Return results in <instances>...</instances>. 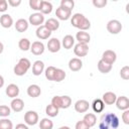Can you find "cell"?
I'll use <instances>...</instances> for the list:
<instances>
[{"label": "cell", "mask_w": 129, "mask_h": 129, "mask_svg": "<svg viewBox=\"0 0 129 129\" xmlns=\"http://www.w3.org/2000/svg\"><path fill=\"white\" fill-rule=\"evenodd\" d=\"M119 124V118L116 114L107 113L101 116L99 129H118Z\"/></svg>", "instance_id": "6da1fadb"}, {"label": "cell", "mask_w": 129, "mask_h": 129, "mask_svg": "<svg viewBox=\"0 0 129 129\" xmlns=\"http://www.w3.org/2000/svg\"><path fill=\"white\" fill-rule=\"evenodd\" d=\"M30 66H31V63H30L29 59L28 58H25V57H22V58L19 59V61L17 62V64L14 67L13 72H14V74L16 76H19V77L24 76L27 73V71L29 70Z\"/></svg>", "instance_id": "7a4b0ae2"}, {"label": "cell", "mask_w": 129, "mask_h": 129, "mask_svg": "<svg viewBox=\"0 0 129 129\" xmlns=\"http://www.w3.org/2000/svg\"><path fill=\"white\" fill-rule=\"evenodd\" d=\"M107 30L111 34H118L122 30V24L116 19H112L107 23Z\"/></svg>", "instance_id": "3957f363"}, {"label": "cell", "mask_w": 129, "mask_h": 129, "mask_svg": "<svg viewBox=\"0 0 129 129\" xmlns=\"http://www.w3.org/2000/svg\"><path fill=\"white\" fill-rule=\"evenodd\" d=\"M24 121L27 125H35L38 122V114L35 111H27L24 114Z\"/></svg>", "instance_id": "277c9868"}, {"label": "cell", "mask_w": 129, "mask_h": 129, "mask_svg": "<svg viewBox=\"0 0 129 129\" xmlns=\"http://www.w3.org/2000/svg\"><path fill=\"white\" fill-rule=\"evenodd\" d=\"M101 59H102L103 61L109 63V64H113V63L116 61V59H117V54H116L115 51L108 49V50H105V51L103 52Z\"/></svg>", "instance_id": "5b68a950"}, {"label": "cell", "mask_w": 129, "mask_h": 129, "mask_svg": "<svg viewBox=\"0 0 129 129\" xmlns=\"http://www.w3.org/2000/svg\"><path fill=\"white\" fill-rule=\"evenodd\" d=\"M29 23L34 25V26H40L43 21H44V16L43 14H41L40 12H36V13H33L29 16Z\"/></svg>", "instance_id": "8992f818"}, {"label": "cell", "mask_w": 129, "mask_h": 129, "mask_svg": "<svg viewBox=\"0 0 129 129\" xmlns=\"http://www.w3.org/2000/svg\"><path fill=\"white\" fill-rule=\"evenodd\" d=\"M88 51H89V46L88 44H84V43H78L75 45L74 47V52L77 56H80V57H83V56H86L88 54Z\"/></svg>", "instance_id": "52a82bcc"}, {"label": "cell", "mask_w": 129, "mask_h": 129, "mask_svg": "<svg viewBox=\"0 0 129 129\" xmlns=\"http://www.w3.org/2000/svg\"><path fill=\"white\" fill-rule=\"evenodd\" d=\"M116 106L119 110L125 111L129 109V99L126 96H121V97H117L116 99Z\"/></svg>", "instance_id": "ba28073f"}, {"label": "cell", "mask_w": 129, "mask_h": 129, "mask_svg": "<svg viewBox=\"0 0 129 129\" xmlns=\"http://www.w3.org/2000/svg\"><path fill=\"white\" fill-rule=\"evenodd\" d=\"M30 51L34 55H40L44 51V44L41 41H34L30 45Z\"/></svg>", "instance_id": "9c48e42d"}, {"label": "cell", "mask_w": 129, "mask_h": 129, "mask_svg": "<svg viewBox=\"0 0 129 129\" xmlns=\"http://www.w3.org/2000/svg\"><path fill=\"white\" fill-rule=\"evenodd\" d=\"M60 42H59V40L57 39V38H55V37H52V38H50L49 40H48V42H47V49L50 51V52H52V53H54V52H57L59 49H60Z\"/></svg>", "instance_id": "30bf717a"}, {"label": "cell", "mask_w": 129, "mask_h": 129, "mask_svg": "<svg viewBox=\"0 0 129 129\" xmlns=\"http://www.w3.org/2000/svg\"><path fill=\"white\" fill-rule=\"evenodd\" d=\"M89 107H90V104L88 101L86 100H79L75 103V110L78 112V113H85L89 110Z\"/></svg>", "instance_id": "8fae6325"}, {"label": "cell", "mask_w": 129, "mask_h": 129, "mask_svg": "<svg viewBox=\"0 0 129 129\" xmlns=\"http://www.w3.org/2000/svg\"><path fill=\"white\" fill-rule=\"evenodd\" d=\"M51 34V31L48 30L44 25H40L36 29V36L39 39H47Z\"/></svg>", "instance_id": "7c38bea8"}, {"label": "cell", "mask_w": 129, "mask_h": 129, "mask_svg": "<svg viewBox=\"0 0 129 129\" xmlns=\"http://www.w3.org/2000/svg\"><path fill=\"white\" fill-rule=\"evenodd\" d=\"M82 67H83V62H82L81 58H79V57L71 58L69 61V68L72 72H78L82 69Z\"/></svg>", "instance_id": "4fadbf2b"}, {"label": "cell", "mask_w": 129, "mask_h": 129, "mask_svg": "<svg viewBox=\"0 0 129 129\" xmlns=\"http://www.w3.org/2000/svg\"><path fill=\"white\" fill-rule=\"evenodd\" d=\"M10 106H11V109H12L14 112L18 113V112H21V111L23 110V108H24V102H23L22 99L14 98V99L11 101Z\"/></svg>", "instance_id": "5bb4252c"}, {"label": "cell", "mask_w": 129, "mask_h": 129, "mask_svg": "<svg viewBox=\"0 0 129 129\" xmlns=\"http://www.w3.org/2000/svg\"><path fill=\"white\" fill-rule=\"evenodd\" d=\"M5 93H6V95H7L9 98L14 99V98H16V97L19 95V88H18V86H16L15 84H10V85L7 86Z\"/></svg>", "instance_id": "9a60e30c"}, {"label": "cell", "mask_w": 129, "mask_h": 129, "mask_svg": "<svg viewBox=\"0 0 129 129\" xmlns=\"http://www.w3.org/2000/svg\"><path fill=\"white\" fill-rule=\"evenodd\" d=\"M55 15L58 19L60 20H68L71 16H72V11H69L64 8H61L60 6L58 8H56V11H55Z\"/></svg>", "instance_id": "2e32d148"}, {"label": "cell", "mask_w": 129, "mask_h": 129, "mask_svg": "<svg viewBox=\"0 0 129 129\" xmlns=\"http://www.w3.org/2000/svg\"><path fill=\"white\" fill-rule=\"evenodd\" d=\"M76 38H77V40L79 41V43L88 44V43L90 42L91 36H90V34H89L88 32L80 30L79 32H77V34H76Z\"/></svg>", "instance_id": "e0dca14e"}, {"label": "cell", "mask_w": 129, "mask_h": 129, "mask_svg": "<svg viewBox=\"0 0 129 129\" xmlns=\"http://www.w3.org/2000/svg\"><path fill=\"white\" fill-rule=\"evenodd\" d=\"M44 70V63L41 60H35L32 64V74L34 76H40Z\"/></svg>", "instance_id": "ac0fdd59"}, {"label": "cell", "mask_w": 129, "mask_h": 129, "mask_svg": "<svg viewBox=\"0 0 129 129\" xmlns=\"http://www.w3.org/2000/svg\"><path fill=\"white\" fill-rule=\"evenodd\" d=\"M41 94V90H40V87L37 86V85H30L28 88H27V95L31 98H36V97H39Z\"/></svg>", "instance_id": "d6986e66"}, {"label": "cell", "mask_w": 129, "mask_h": 129, "mask_svg": "<svg viewBox=\"0 0 129 129\" xmlns=\"http://www.w3.org/2000/svg\"><path fill=\"white\" fill-rule=\"evenodd\" d=\"M116 99H117V96L115 93L113 92H106L104 95H103V102L104 104H107V105H113L115 102H116Z\"/></svg>", "instance_id": "ffe728a7"}, {"label": "cell", "mask_w": 129, "mask_h": 129, "mask_svg": "<svg viewBox=\"0 0 129 129\" xmlns=\"http://www.w3.org/2000/svg\"><path fill=\"white\" fill-rule=\"evenodd\" d=\"M0 24L4 28H9L13 24V19L9 14H3L0 17Z\"/></svg>", "instance_id": "44dd1931"}, {"label": "cell", "mask_w": 129, "mask_h": 129, "mask_svg": "<svg viewBox=\"0 0 129 129\" xmlns=\"http://www.w3.org/2000/svg\"><path fill=\"white\" fill-rule=\"evenodd\" d=\"M84 19H85V16H84L83 14H81V13H76V14H74V15L72 16L71 23H72V25H73L74 27L79 28Z\"/></svg>", "instance_id": "7402d4cb"}, {"label": "cell", "mask_w": 129, "mask_h": 129, "mask_svg": "<svg viewBox=\"0 0 129 129\" xmlns=\"http://www.w3.org/2000/svg\"><path fill=\"white\" fill-rule=\"evenodd\" d=\"M44 26H45L48 30H50V31H55V30H57L58 27H59V22H58L56 19H54V18H49V19H47V20L45 21Z\"/></svg>", "instance_id": "603a6c76"}, {"label": "cell", "mask_w": 129, "mask_h": 129, "mask_svg": "<svg viewBox=\"0 0 129 129\" xmlns=\"http://www.w3.org/2000/svg\"><path fill=\"white\" fill-rule=\"evenodd\" d=\"M14 25H15V29H16L18 32H24V31H26L27 28H28V22H27V20H25V19H23V18L18 19Z\"/></svg>", "instance_id": "cb8c5ba5"}, {"label": "cell", "mask_w": 129, "mask_h": 129, "mask_svg": "<svg viewBox=\"0 0 129 129\" xmlns=\"http://www.w3.org/2000/svg\"><path fill=\"white\" fill-rule=\"evenodd\" d=\"M83 120L85 121V123H86L90 128L93 127V126H95L96 123H97V117H96V115L93 114V113H87V114L84 116V119H83Z\"/></svg>", "instance_id": "d4e9b609"}, {"label": "cell", "mask_w": 129, "mask_h": 129, "mask_svg": "<svg viewBox=\"0 0 129 129\" xmlns=\"http://www.w3.org/2000/svg\"><path fill=\"white\" fill-rule=\"evenodd\" d=\"M61 44H62V46H63L66 49H70V48H72L73 45L75 44V38H74V36L71 35V34L66 35V36L62 38Z\"/></svg>", "instance_id": "484cf974"}, {"label": "cell", "mask_w": 129, "mask_h": 129, "mask_svg": "<svg viewBox=\"0 0 129 129\" xmlns=\"http://www.w3.org/2000/svg\"><path fill=\"white\" fill-rule=\"evenodd\" d=\"M92 108L96 113H101L105 108V104L101 99H96L92 103Z\"/></svg>", "instance_id": "4316f807"}, {"label": "cell", "mask_w": 129, "mask_h": 129, "mask_svg": "<svg viewBox=\"0 0 129 129\" xmlns=\"http://www.w3.org/2000/svg\"><path fill=\"white\" fill-rule=\"evenodd\" d=\"M98 70L102 74H108L112 70V64H109V63L103 61L102 59H100L98 62Z\"/></svg>", "instance_id": "83f0119b"}, {"label": "cell", "mask_w": 129, "mask_h": 129, "mask_svg": "<svg viewBox=\"0 0 129 129\" xmlns=\"http://www.w3.org/2000/svg\"><path fill=\"white\" fill-rule=\"evenodd\" d=\"M52 11V4L48 1H43L41 2V6H40V13L41 14H49Z\"/></svg>", "instance_id": "f1b7e54d"}, {"label": "cell", "mask_w": 129, "mask_h": 129, "mask_svg": "<svg viewBox=\"0 0 129 129\" xmlns=\"http://www.w3.org/2000/svg\"><path fill=\"white\" fill-rule=\"evenodd\" d=\"M53 122L48 118H43L39 122V128L40 129H52Z\"/></svg>", "instance_id": "f546056e"}, {"label": "cell", "mask_w": 129, "mask_h": 129, "mask_svg": "<svg viewBox=\"0 0 129 129\" xmlns=\"http://www.w3.org/2000/svg\"><path fill=\"white\" fill-rule=\"evenodd\" d=\"M30 45H31V43H30L29 39H27V38H21L18 42L19 48L23 51H27L28 49H30Z\"/></svg>", "instance_id": "4dcf8cb0"}, {"label": "cell", "mask_w": 129, "mask_h": 129, "mask_svg": "<svg viewBox=\"0 0 129 129\" xmlns=\"http://www.w3.org/2000/svg\"><path fill=\"white\" fill-rule=\"evenodd\" d=\"M66 72L61 69H56L55 70V73H54V76H53V81L54 82H61L62 80H64L66 78Z\"/></svg>", "instance_id": "1f68e13d"}, {"label": "cell", "mask_w": 129, "mask_h": 129, "mask_svg": "<svg viewBox=\"0 0 129 129\" xmlns=\"http://www.w3.org/2000/svg\"><path fill=\"white\" fill-rule=\"evenodd\" d=\"M45 113H46V115L47 116H49V117H55V116H57V114H58V109L56 108V107H54L53 105H47L46 106V108H45Z\"/></svg>", "instance_id": "d6a6232c"}, {"label": "cell", "mask_w": 129, "mask_h": 129, "mask_svg": "<svg viewBox=\"0 0 129 129\" xmlns=\"http://www.w3.org/2000/svg\"><path fill=\"white\" fill-rule=\"evenodd\" d=\"M75 6V2L73 0H61L60 1V7L64 8L69 11H72Z\"/></svg>", "instance_id": "836d02e7"}, {"label": "cell", "mask_w": 129, "mask_h": 129, "mask_svg": "<svg viewBox=\"0 0 129 129\" xmlns=\"http://www.w3.org/2000/svg\"><path fill=\"white\" fill-rule=\"evenodd\" d=\"M55 70H56V68H54V67H52V66L46 68L44 74H45V78H46L48 81H53V76H54Z\"/></svg>", "instance_id": "e575fe53"}, {"label": "cell", "mask_w": 129, "mask_h": 129, "mask_svg": "<svg viewBox=\"0 0 129 129\" xmlns=\"http://www.w3.org/2000/svg\"><path fill=\"white\" fill-rule=\"evenodd\" d=\"M13 124L9 119L3 118L0 120V129H12Z\"/></svg>", "instance_id": "d590c367"}, {"label": "cell", "mask_w": 129, "mask_h": 129, "mask_svg": "<svg viewBox=\"0 0 129 129\" xmlns=\"http://www.w3.org/2000/svg\"><path fill=\"white\" fill-rule=\"evenodd\" d=\"M61 99V109H68L72 105V99L69 96H60Z\"/></svg>", "instance_id": "8d00e7d4"}, {"label": "cell", "mask_w": 129, "mask_h": 129, "mask_svg": "<svg viewBox=\"0 0 129 129\" xmlns=\"http://www.w3.org/2000/svg\"><path fill=\"white\" fill-rule=\"evenodd\" d=\"M11 113V109L6 105H0V116L1 117H8Z\"/></svg>", "instance_id": "74e56055"}, {"label": "cell", "mask_w": 129, "mask_h": 129, "mask_svg": "<svg viewBox=\"0 0 129 129\" xmlns=\"http://www.w3.org/2000/svg\"><path fill=\"white\" fill-rule=\"evenodd\" d=\"M41 2H42V0H29V6L33 10H39L40 11Z\"/></svg>", "instance_id": "f35d334b"}, {"label": "cell", "mask_w": 129, "mask_h": 129, "mask_svg": "<svg viewBox=\"0 0 129 129\" xmlns=\"http://www.w3.org/2000/svg\"><path fill=\"white\" fill-rule=\"evenodd\" d=\"M120 77L123 79V80H128L129 79V67L128 66H125L121 69L120 71Z\"/></svg>", "instance_id": "ab89813d"}, {"label": "cell", "mask_w": 129, "mask_h": 129, "mask_svg": "<svg viewBox=\"0 0 129 129\" xmlns=\"http://www.w3.org/2000/svg\"><path fill=\"white\" fill-rule=\"evenodd\" d=\"M51 105H53L57 109H61V99H60V96H54L51 99Z\"/></svg>", "instance_id": "60d3db41"}, {"label": "cell", "mask_w": 129, "mask_h": 129, "mask_svg": "<svg viewBox=\"0 0 129 129\" xmlns=\"http://www.w3.org/2000/svg\"><path fill=\"white\" fill-rule=\"evenodd\" d=\"M93 5L97 8H103L107 5V0H93Z\"/></svg>", "instance_id": "b9f144b4"}, {"label": "cell", "mask_w": 129, "mask_h": 129, "mask_svg": "<svg viewBox=\"0 0 129 129\" xmlns=\"http://www.w3.org/2000/svg\"><path fill=\"white\" fill-rule=\"evenodd\" d=\"M76 129H90V127L85 123L84 120H81V121H78L77 124H76Z\"/></svg>", "instance_id": "7bdbcfd3"}, {"label": "cell", "mask_w": 129, "mask_h": 129, "mask_svg": "<svg viewBox=\"0 0 129 129\" xmlns=\"http://www.w3.org/2000/svg\"><path fill=\"white\" fill-rule=\"evenodd\" d=\"M122 120H123V122L126 125L129 124V110H125L123 112V114H122Z\"/></svg>", "instance_id": "ee69618b"}, {"label": "cell", "mask_w": 129, "mask_h": 129, "mask_svg": "<svg viewBox=\"0 0 129 129\" xmlns=\"http://www.w3.org/2000/svg\"><path fill=\"white\" fill-rule=\"evenodd\" d=\"M8 8V3L6 0H0V12H5Z\"/></svg>", "instance_id": "f6af8a7d"}, {"label": "cell", "mask_w": 129, "mask_h": 129, "mask_svg": "<svg viewBox=\"0 0 129 129\" xmlns=\"http://www.w3.org/2000/svg\"><path fill=\"white\" fill-rule=\"evenodd\" d=\"M7 3L12 7H17L21 4V0H8Z\"/></svg>", "instance_id": "bcb514c9"}, {"label": "cell", "mask_w": 129, "mask_h": 129, "mask_svg": "<svg viewBox=\"0 0 129 129\" xmlns=\"http://www.w3.org/2000/svg\"><path fill=\"white\" fill-rule=\"evenodd\" d=\"M15 129H29V128L27 127V125H25V124H22V123H20V124H17V125H16Z\"/></svg>", "instance_id": "7dc6e473"}, {"label": "cell", "mask_w": 129, "mask_h": 129, "mask_svg": "<svg viewBox=\"0 0 129 129\" xmlns=\"http://www.w3.org/2000/svg\"><path fill=\"white\" fill-rule=\"evenodd\" d=\"M3 86H4V78L0 76V88H2Z\"/></svg>", "instance_id": "c3c4849f"}, {"label": "cell", "mask_w": 129, "mask_h": 129, "mask_svg": "<svg viewBox=\"0 0 129 129\" xmlns=\"http://www.w3.org/2000/svg\"><path fill=\"white\" fill-rule=\"evenodd\" d=\"M3 49H4V45H3L2 42H0V53L3 52Z\"/></svg>", "instance_id": "681fc988"}, {"label": "cell", "mask_w": 129, "mask_h": 129, "mask_svg": "<svg viewBox=\"0 0 129 129\" xmlns=\"http://www.w3.org/2000/svg\"><path fill=\"white\" fill-rule=\"evenodd\" d=\"M58 129H71L69 126H61V127H59Z\"/></svg>", "instance_id": "f907efd6"}]
</instances>
